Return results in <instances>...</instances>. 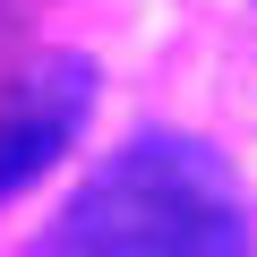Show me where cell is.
I'll return each instance as SVG.
<instances>
[{
    "mask_svg": "<svg viewBox=\"0 0 257 257\" xmlns=\"http://www.w3.org/2000/svg\"><path fill=\"white\" fill-rule=\"evenodd\" d=\"M52 257H248V197L206 138L146 128L86 172Z\"/></svg>",
    "mask_w": 257,
    "mask_h": 257,
    "instance_id": "1",
    "label": "cell"
},
{
    "mask_svg": "<svg viewBox=\"0 0 257 257\" xmlns=\"http://www.w3.org/2000/svg\"><path fill=\"white\" fill-rule=\"evenodd\" d=\"M94 111V60L86 52H43L18 69L9 103H0V197H26Z\"/></svg>",
    "mask_w": 257,
    "mask_h": 257,
    "instance_id": "2",
    "label": "cell"
},
{
    "mask_svg": "<svg viewBox=\"0 0 257 257\" xmlns=\"http://www.w3.org/2000/svg\"><path fill=\"white\" fill-rule=\"evenodd\" d=\"M248 26H257V18H248Z\"/></svg>",
    "mask_w": 257,
    "mask_h": 257,
    "instance_id": "3",
    "label": "cell"
}]
</instances>
